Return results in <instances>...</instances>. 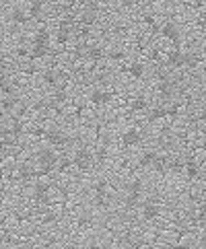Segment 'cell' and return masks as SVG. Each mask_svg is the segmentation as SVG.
Masks as SVG:
<instances>
[{"mask_svg": "<svg viewBox=\"0 0 206 249\" xmlns=\"http://www.w3.org/2000/svg\"><path fill=\"white\" fill-rule=\"evenodd\" d=\"M25 11H27L29 21H41L46 15V2L44 0H31L29 8H25Z\"/></svg>", "mask_w": 206, "mask_h": 249, "instance_id": "obj_9", "label": "cell"}, {"mask_svg": "<svg viewBox=\"0 0 206 249\" xmlns=\"http://www.w3.org/2000/svg\"><path fill=\"white\" fill-rule=\"evenodd\" d=\"M126 74L130 76V79L142 83L144 79H147V64H144L142 60H136V58H134V60H130V62H128Z\"/></svg>", "mask_w": 206, "mask_h": 249, "instance_id": "obj_5", "label": "cell"}, {"mask_svg": "<svg viewBox=\"0 0 206 249\" xmlns=\"http://www.w3.org/2000/svg\"><path fill=\"white\" fill-rule=\"evenodd\" d=\"M105 54H107V50L103 48V44H99V41H91V39H89L87 51H85V58H87L89 62H93V64L97 66L101 60H105Z\"/></svg>", "mask_w": 206, "mask_h": 249, "instance_id": "obj_4", "label": "cell"}, {"mask_svg": "<svg viewBox=\"0 0 206 249\" xmlns=\"http://www.w3.org/2000/svg\"><path fill=\"white\" fill-rule=\"evenodd\" d=\"M29 152H31V159L35 161L39 173H50V171L56 167L58 157H60V152H62V150H58L56 147H52V144H48V142H44L39 138L29 149Z\"/></svg>", "mask_w": 206, "mask_h": 249, "instance_id": "obj_1", "label": "cell"}, {"mask_svg": "<svg viewBox=\"0 0 206 249\" xmlns=\"http://www.w3.org/2000/svg\"><path fill=\"white\" fill-rule=\"evenodd\" d=\"M136 4V0H122V6L124 8H132Z\"/></svg>", "mask_w": 206, "mask_h": 249, "instance_id": "obj_11", "label": "cell"}, {"mask_svg": "<svg viewBox=\"0 0 206 249\" xmlns=\"http://www.w3.org/2000/svg\"><path fill=\"white\" fill-rule=\"evenodd\" d=\"M11 23L13 25H17V27H25V25L29 23V17H27V11L25 8H21V6H13L11 8Z\"/></svg>", "mask_w": 206, "mask_h": 249, "instance_id": "obj_10", "label": "cell"}, {"mask_svg": "<svg viewBox=\"0 0 206 249\" xmlns=\"http://www.w3.org/2000/svg\"><path fill=\"white\" fill-rule=\"evenodd\" d=\"M52 41H54V37H52V31L50 27H46V25H41V27L33 33V39H31V46H41V48H52Z\"/></svg>", "mask_w": 206, "mask_h": 249, "instance_id": "obj_7", "label": "cell"}, {"mask_svg": "<svg viewBox=\"0 0 206 249\" xmlns=\"http://www.w3.org/2000/svg\"><path fill=\"white\" fill-rule=\"evenodd\" d=\"M177 237H179V233L175 229H159V233H157V241L154 243H159V245H163V247H175L177 245Z\"/></svg>", "mask_w": 206, "mask_h": 249, "instance_id": "obj_6", "label": "cell"}, {"mask_svg": "<svg viewBox=\"0 0 206 249\" xmlns=\"http://www.w3.org/2000/svg\"><path fill=\"white\" fill-rule=\"evenodd\" d=\"M85 95H87V101L91 103V105L103 107V105H109V103H111V97H114V89L99 87V84H91L89 93L85 91Z\"/></svg>", "mask_w": 206, "mask_h": 249, "instance_id": "obj_2", "label": "cell"}, {"mask_svg": "<svg viewBox=\"0 0 206 249\" xmlns=\"http://www.w3.org/2000/svg\"><path fill=\"white\" fill-rule=\"evenodd\" d=\"M159 35L169 41L171 46H182V39H184V33L182 29H179V25L175 21H165V23H161L159 25Z\"/></svg>", "mask_w": 206, "mask_h": 249, "instance_id": "obj_3", "label": "cell"}, {"mask_svg": "<svg viewBox=\"0 0 206 249\" xmlns=\"http://www.w3.org/2000/svg\"><path fill=\"white\" fill-rule=\"evenodd\" d=\"M97 21H99V11H97L95 4H89L87 8H83L81 15H79V19H76V23L87 25V27H93Z\"/></svg>", "mask_w": 206, "mask_h": 249, "instance_id": "obj_8", "label": "cell"}]
</instances>
